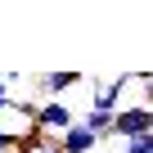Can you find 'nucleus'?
I'll use <instances>...</instances> for the list:
<instances>
[{"instance_id":"nucleus-1","label":"nucleus","mask_w":153,"mask_h":153,"mask_svg":"<svg viewBox=\"0 0 153 153\" xmlns=\"http://www.w3.org/2000/svg\"><path fill=\"white\" fill-rule=\"evenodd\" d=\"M153 131V108L149 104H126L113 113V140H140Z\"/></svg>"},{"instance_id":"nucleus-2","label":"nucleus","mask_w":153,"mask_h":153,"mask_svg":"<svg viewBox=\"0 0 153 153\" xmlns=\"http://www.w3.org/2000/svg\"><path fill=\"white\" fill-rule=\"evenodd\" d=\"M72 122H76V117H72V108H68V104H59V99H45V104H36V108H32V126H36V131H45V135H63Z\"/></svg>"},{"instance_id":"nucleus-3","label":"nucleus","mask_w":153,"mask_h":153,"mask_svg":"<svg viewBox=\"0 0 153 153\" xmlns=\"http://www.w3.org/2000/svg\"><path fill=\"white\" fill-rule=\"evenodd\" d=\"M126 86H131V76H117V81H99V86H95L90 108H95V113H117V108L126 104Z\"/></svg>"},{"instance_id":"nucleus-4","label":"nucleus","mask_w":153,"mask_h":153,"mask_svg":"<svg viewBox=\"0 0 153 153\" xmlns=\"http://www.w3.org/2000/svg\"><path fill=\"white\" fill-rule=\"evenodd\" d=\"M95 149H99V135H90L81 122H72L59 135V153H95Z\"/></svg>"},{"instance_id":"nucleus-5","label":"nucleus","mask_w":153,"mask_h":153,"mask_svg":"<svg viewBox=\"0 0 153 153\" xmlns=\"http://www.w3.org/2000/svg\"><path fill=\"white\" fill-rule=\"evenodd\" d=\"M72 86H81V72H45V76H41V90H45V95H63V90H72Z\"/></svg>"},{"instance_id":"nucleus-6","label":"nucleus","mask_w":153,"mask_h":153,"mask_svg":"<svg viewBox=\"0 0 153 153\" xmlns=\"http://www.w3.org/2000/svg\"><path fill=\"white\" fill-rule=\"evenodd\" d=\"M117 153H153V131L149 135H140V140H122V149Z\"/></svg>"},{"instance_id":"nucleus-7","label":"nucleus","mask_w":153,"mask_h":153,"mask_svg":"<svg viewBox=\"0 0 153 153\" xmlns=\"http://www.w3.org/2000/svg\"><path fill=\"white\" fill-rule=\"evenodd\" d=\"M27 131H32V126H27ZM18 140H23V131L0 126V153H18Z\"/></svg>"},{"instance_id":"nucleus-8","label":"nucleus","mask_w":153,"mask_h":153,"mask_svg":"<svg viewBox=\"0 0 153 153\" xmlns=\"http://www.w3.org/2000/svg\"><path fill=\"white\" fill-rule=\"evenodd\" d=\"M14 99H9V76H0V113H9Z\"/></svg>"},{"instance_id":"nucleus-9","label":"nucleus","mask_w":153,"mask_h":153,"mask_svg":"<svg viewBox=\"0 0 153 153\" xmlns=\"http://www.w3.org/2000/svg\"><path fill=\"white\" fill-rule=\"evenodd\" d=\"M50 153H59V149H50Z\"/></svg>"}]
</instances>
